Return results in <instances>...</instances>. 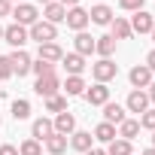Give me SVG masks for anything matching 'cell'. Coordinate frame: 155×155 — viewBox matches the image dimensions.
Wrapping results in <instances>:
<instances>
[{
    "mask_svg": "<svg viewBox=\"0 0 155 155\" xmlns=\"http://www.w3.org/2000/svg\"><path fill=\"white\" fill-rule=\"evenodd\" d=\"M12 18H15V25L31 28V25L40 21V9H37L34 3H15V6H12Z\"/></svg>",
    "mask_w": 155,
    "mask_h": 155,
    "instance_id": "6da1fadb",
    "label": "cell"
},
{
    "mask_svg": "<svg viewBox=\"0 0 155 155\" xmlns=\"http://www.w3.org/2000/svg\"><path fill=\"white\" fill-rule=\"evenodd\" d=\"M28 37H31V40H37L40 46H43V43H55V40H58V28H55V25H49V21H37V25H31V28H28Z\"/></svg>",
    "mask_w": 155,
    "mask_h": 155,
    "instance_id": "7a4b0ae2",
    "label": "cell"
},
{
    "mask_svg": "<svg viewBox=\"0 0 155 155\" xmlns=\"http://www.w3.org/2000/svg\"><path fill=\"white\" fill-rule=\"evenodd\" d=\"M116 73H119V64H113V58H101L97 64H91V76H94V82H110L116 79Z\"/></svg>",
    "mask_w": 155,
    "mask_h": 155,
    "instance_id": "3957f363",
    "label": "cell"
},
{
    "mask_svg": "<svg viewBox=\"0 0 155 155\" xmlns=\"http://www.w3.org/2000/svg\"><path fill=\"white\" fill-rule=\"evenodd\" d=\"M31 37H28V28H21V25H9V28H3V43H9L12 49H25V43H28Z\"/></svg>",
    "mask_w": 155,
    "mask_h": 155,
    "instance_id": "277c9868",
    "label": "cell"
},
{
    "mask_svg": "<svg viewBox=\"0 0 155 155\" xmlns=\"http://www.w3.org/2000/svg\"><path fill=\"white\" fill-rule=\"evenodd\" d=\"M9 64H12V73H18V76H28L31 73V55L25 52V49H12V55H9Z\"/></svg>",
    "mask_w": 155,
    "mask_h": 155,
    "instance_id": "5b68a950",
    "label": "cell"
},
{
    "mask_svg": "<svg viewBox=\"0 0 155 155\" xmlns=\"http://www.w3.org/2000/svg\"><path fill=\"white\" fill-rule=\"evenodd\" d=\"M85 101H88L91 107H104V104H110V88H107L104 82H94V85L85 88Z\"/></svg>",
    "mask_w": 155,
    "mask_h": 155,
    "instance_id": "8992f818",
    "label": "cell"
},
{
    "mask_svg": "<svg viewBox=\"0 0 155 155\" xmlns=\"http://www.w3.org/2000/svg\"><path fill=\"white\" fill-rule=\"evenodd\" d=\"M67 28H73L76 34L79 31H85L88 28V9H82V6H73V9H67Z\"/></svg>",
    "mask_w": 155,
    "mask_h": 155,
    "instance_id": "52a82bcc",
    "label": "cell"
},
{
    "mask_svg": "<svg viewBox=\"0 0 155 155\" xmlns=\"http://www.w3.org/2000/svg\"><path fill=\"white\" fill-rule=\"evenodd\" d=\"M128 79H131L134 88H149V85H152V70H149L146 64H137V67H131Z\"/></svg>",
    "mask_w": 155,
    "mask_h": 155,
    "instance_id": "ba28073f",
    "label": "cell"
},
{
    "mask_svg": "<svg viewBox=\"0 0 155 155\" xmlns=\"http://www.w3.org/2000/svg\"><path fill=\"white\" fill-rule=\"evenodd\" d=\"M152 28H155V18H152L146 9H137L134 18H131V31H134V34H152Z\"/></svg>",
    "mask_w": 155,
    "mask_h": 155,
    "instance_id": "9c48e42d",
    "label": "cell"
},
{
    "mask_svg": "<svg viewBox=\"0 0 155 155\" xmlns=\"http://www.w3.org/2000/svg\"><path fill=\"white\" fill-rule=\"evenodd\" d=\"M58 88H61V82H58V76H43V79H37V85H34V91L40 94V97H55L58 94Z\"/></svg>",
    "mask_w": 155,
    "mask_h": 155,
    "instance_id": "30bf717a",
    "label": "cell"
},
{
    "mask_svg": "<svg viewBox=\"0 0 155 155\" xmlns=\"http://www.w3.org/2000/svg\"><path fill=\"white\" fill-rule=\"evenodd\" d=\"M125 107H128L131 113H140V116H143V113L149 110V94L140 91V88H134V91L128 94V104H125Z\"/></svg>",
    "mask_w": 155,
    "mask_h": 155,
    "instance_id": "8fae6325",
    "label": "cell"
},
{
    "mask_svg": "<svg viewBox=\"0 0 155 155\" xmlns=\"http://www.w3.org/2000/svg\"><path fill=\"white\" fill-rule=\"evenodd\" d=\"M52 125H55V134H64V137L76 131V119H73V113H70V110H64V113H58Z\"/></svg>",
    "mask_w": 155,
    "mask_h": 155,
    "instance_id": "7c38bea8",
    "label": "cell"
},
{
    "mask_svg": "<svg viewBox=\"0 0 155 155\" xmlns=\"http://www.w3.org/2000/svg\"><path fill=\"white\" fill-rule=\"evenodd\" d=\"M61 64H64V70H67L70 76H82V70H85V58L76 55V52H67V55L61 58Z\"/></svg>",
    "mask_w": 155,
    "mask_h": 155,
    "instance_id": "4fadbf2b",
    "label": "cell"
},
{
    "mask_svg": "<svg viewBox=\"0 0 155 155\" xmlns=\"http://www.w3.org/2000/svg\"><path fill=\"white\" fill-rule=\"evenodd\" d=\"M52 134H55L52 119H37V122H34V128H31V137H34V140H40V143H46Z\"/></svg>",
    "mask_w": 155,
    "mask_h": 155,
    "instance_id": "5bb4252c",
    "label": "cell"
},
{
    "mask_svg": "<svg viewBox=\"0 0 155 155\" xmlns=\"http://www.w3.org/2000/svg\"><path fill=\"white\" fill-rule=\"evenodd\" d=\"M116 18V12L107 6V3H97V6H91V12H88V21H94V25H110Z\"/></svg>",
    "mask_w": 155,
    "mask_h": 155,
    "instance_id": "9a60e30c",
    "label": "cell"
},
{
    "mask_svg": "<svg viewBox=\"0 0 155 155\" xmlns=\"http://www.w3.org/2000/svg\"><path fill=\"white\" fill-rule=\"evenodd\" d=\"M91 143H94V137H91L88 131H73V134H70V146H73L76 152H88V149H94Z\"/></svg>",
    "mask_w": 155,
    "mask_h": 155,
    "instance_id": "2e32d148",
    "label": "cell"
},
{
    "mask_svg": "<svg viewBox=\"0 0 155 155\" xmlns=\"http://www.w3.org/2000/svg\"><path fill=\"white\" fill-rule=\"evenodd\" d=\"M110 28H113V34H110L113 40H128V37L134 34V31H131V21H128V18H122V15H116V18L110 21Z\"/></svg>",
    "mask_w": 155,
    "mask_h": 155,
    "instance_id": "e0dca14e",
    "label": "cell"
},
{
    "mask_svg": "<svg viewBox=\"0 0 155 155\" xmlns=\"http://www.w3.org/2000/svg\"><path fill=\"white\" fill-rule=\"evenodd\" d=\"M37 55H40V61H49V64H55V61H61V58H64V49H61L58 43H43Z\"/></svg>",
    "mask_w": 155,
    "mask_h": 155,
    "instance_id": "ac0fdd59",
    "label": "cell"
},
{
    "mask_svg": "<svg viewBox=\"0 0 155 155\" xmlns=\"http://www.w3.org/2000/svg\"><path fill=\"white\" fill-rule=\"evenodd\" d=\"M73 46H76V55H91L94 52V37L91 34H85V31H79V34H76V40H73Z\"/></svg>",
    "mask_w": 155,
    "mask_h": 155,
    "instance_id": "d6986e66",
    "label": "cell"
},
{
    "mask_svg": "<svg viewBox=\"0 0 155 155\" xmlns=\"http://www.w3.org/2000/svg\"><path fill=\"white\" fill-rule=\"evenodd\" d=\"M43 15H46V21H49V25H58V21H64V18H67V9L55 0V3H46V6H43Z\"/></svg>",
    "mask_w": 155,
    "mask_h": 155,
    "instance_id": "ffe728a7",
    "label": "cell"
},
{
    "mask_svg": "<svg viewBox=\"0 0 155 155\" xmlns=\"http://www.w3.org/2000/svg\"><path fill=\"white\" fill-rule=\"evenodd\" d=\"M85 79L82 76H67V82H64V91H67V97H79V94H85Z\"/></svg>",
    "mask_w": 155,
    "mask_h": 155,
    "instance_id": "44dd1931",
    "label": "cell"
},
{
    "mask_svg": "<svg viewBox=\"0 0 155 155\" xmlns=\"http://www.w3.org/2000/svg\"><path fill=\"white\" fill-rule=\"evenodd\" d=\"M94 52H97L101 58H110V55L116 52V40H113L110 34H104V37H94Z\"/></svg>",
    "mask_w": 155,
    "mask_h": 155,
    "instance_id": "7402d4cb",
    "label": "cell"
},
{
    "mask_svg": "<svg viewBox=\"0 0 155 155\" xmlns=\"http://www.w3.org/2000/svg\"><path fill=\"white\" fill-rule=\"evenodd\" d=\"M104 122L122 125V122H125V107H119V104H104Z\"/></svg>",
    "mask_w": 155,
    "mask_h": 155,
    "instance_id": "603a6c76",
    "label": "cell"
},
{
    "mask_svg": "<svg viewBox=\"0 0 155 155\" xmlns=\"http://www.w3.org/2000/svg\"><path fill=\"white\" fill-rule=\"evenodd\" d=\"M140 134V122L137 119H125L122 125H119V137L122 140H128V143H134V137Z\"/></svg>",
    "mask_w": 155,
    "mask_h": 155,
    "instance_id": "cb8c5ba5",
    "label": "cell"
},
{
    "mask_svg": "<svg viewBox=\"0 0 155 155\" xmlns=\"http://www.w3.org/2000/svg\"><path fill=\"white\" fill-rule=\"evenodd\" d=\"M119 134H116V125H110V122H101L97 128H94V140H101V143H113Z\"/></svg>",
    "mask_w": 155,
    "mask_h": 155,
    "instance_id": "d4e9b609",
    "label": "cell"
},
{
    "mask_svg": "<svg viewBox=\"0 0 155 155\" xmlns=\"http://www.w3.org/2000/svg\"><path fill=\"white\" fill-rule=\"evenodd\" d=\"M46 149H49V155H61V152H67V137H64V134H52V137L46 140Z\"/></svg>",
    "mask_w": 155,
    "mask_h": 155,
    "instance_id": "484cf974",
    "label": "cell"
},
{
    "mask_svg": "<svg viewBox=\"0 0 155 155\" xmlns=\"http://www.w3.org/2000/svg\"><path fill=\"white\" fill-rule=\"evenodd\" d=\"M131 152H134V146L128 140H122V137H116L113 143H107V155H131Z\"/></svg>",
    "mask_w": 155,
    "mask_h": 155,
    "instance_id": "4316f807",
    "label": "cell"
},
{
    "mask_svg": "<svg viewBox=\"0 0 155 155\" xmlns=\"http://www.w3.org/2000/svg\"><path fill=\"white\" fill-rule=\"evenodd\" d=\"M31 73H37V79H43V76H58V73H55V64H49V61H40V58L31 64Z\"/></svg>",
    "mask_w": 155,
    "mask_h": 155,
    "instance_id": "83f0119b",
    "label": "cell"
},
{
    "mask_svg": "<svg viewBox=\"0 0 155 155\" xmlns=\"http://www.w3.org/2000/svg\"><path fill=\"white\" fill-rule=\"evenodd\" d=\"M28 116H31V101H25V97L12 101V119L21 122V119H28Z\"/></svg>",
    "mask_w": 155,
    "mask_h": 155,
    "instance_id": "f1b7e54d",
    "label": "cell"
},
{
    "mask_svg": "<svg viewBox=\"0 0 155 155\" xmlns=\"http://www.w3.org/2000/svg\"><path fill=\"white\" fill-rule=\"evenodd\" d=\"M18 155H43V143L31 137V140H25V143L18 146Z\"/></svg>",
    "mask_w": 155,
    "mask_h": 155,
    "instance_id": "f546056e",
    "label": "cell"
},
{
    "mask_svg": "<svg viewBox=\"0 0 155 155\" xmlns=\"http://www.w3.org/2000/svg\"><path fill=\"white\" fill-rule=\"evenodd\" d=\"M46 110H49V113H64V110H67V101H64L61 94H55V97L46 101Z\"/></svg>",
    "mask_w": 155,
    "mask_h": 155,
    "instance_id": "4dcf8cb0",
    "label": "cell"
},
{
    "mask_svg": "<svg viewBox=\"0 0 155 155\" xmlns=\"http://www.w3.org/2000/svg\"><path fill=\"white\" fill-rule=\"evenodd\" d=\"M140 128H146V131H155V110H146V113L140 116Z\"/></svg>",
    "mask_w": 155,
    "mask_h": 155,
    "instance_id": "1f68e13d",
    "label": "cell"
},
{
    "mask_svg": "<svg viewBox=\"0 0 155 155\" xmlns=\"http://www.w3.org/2000/svg\"><path fill=\"white\" fill-rule=\"evenodd\" d=\"M12 76V64H9V55H0V79H9Z\"/></svg>",
    "mask_w": 155,
    "mask_h": 155,
    "instance_id": "d6a6232c",
    "label": "cell"
},
{
    "mask_svg": "<svg viewBox=\"0 0 155 155\" xmlns=\"http://www.w3.org/2000/svg\"><path fill=\"white\" fill-rule=\"evenodd\" d=\"M119 6L128 12H137V9H143V0H119Z\"/></svg>",
    "mask_w": 155,
    "mask_h": 155,
    "instance_id": "836d02e7",
    "label": "cell"
},
{
    "mask_svg": "<svg viewBox=\"0 0 155 155\" xmlns=\"http://www.w3.org/2000/svg\"><path fill=\"white\" fill-rule=\"evenodd\" d=\"M0 15H12V3L9 0H0Z\"/></svg>",
    "mask_w": 155,
    "mask_h": 155,
    "instance_id": "e575fe53",
    "label": "cell"
},
{
    "mask_svg": "<svg viewBox=\"0 0 155 155\" xmlns=\"http://www.w3.org/2000/svg\"><path fill=\"white\" fill-rule=\"evenodd\" d=\"M0 155H18V149H15V146H9V143H6V146H0Z\"/></svg>",
    "mask_w": 155,
    "mask_h": 155,
    "instance_id": "d590c367",
    "label": "cell"
},
{
    "mask_svg": "<svg viewBox=\"0 0 155 155\" xmlns=\"http://www.w3.org/2000/svg\"><path fill=\"white\" fill-rule=\"evenodd\" d=\"M146 67H149V70H152V73H155V49H152V52H149V55H146Z\"/></svg>",
    "mask_w": 155,
    "mask_h": 155,
    "instance_id": "8d00e7d4",
    "label": "cell"
},
{
    "mask_svg": "<svg viewBox=\"0 0 155 155\" xmlns=\"http://www.w3.org/2000/svg\"><path fill=\"white\" fill-rule=\"evenodd\" d=\"M58 3H61L64 9H73V6H79V0H58Z\"/></svg>",
    "mask_w": 155,
    "mask_h": 155,
    "instance_id": "74e56055",
    "label": "cell"
},
{
    "mask_svg": "<svg viewBox=\"0 0 155 155\" xmlns=\"http://www.w3.org/2000/svg\"><path fill=\"white\" fill-rule=\"evenodd\" d=\"M146 94H149V104H155V82L149 85V91H146Z\"/></svg>",
    "mask_w": 155,
    "mask_h": 155,
    "instance_id": "f35d334b",
    "label": "cell"
},
{
    "mask_svg": "<svg viewBox=\"0 0 155 155\" xmlns=\"http://www.w3.org/2000/svg\"><path fill=\"white\" fill-rule=\"evenodd\" d=\"M85 155H107V149H88Z\"/></svg>",
    "mask_w": 155,
    "mask_h": 155,
    "instance_id": "ab89813d",
    "label": "cell"
},
{
    "mask_svg": "<svg viewBox=\"0 0 155 155\" xmlns=\"http://www.w3.org/2000/svg\"><path fill=\"white\" fill-rule=\"evenodd\" d=\"M140 155H155V149H143V152H140Z\"/></svg>",
    "mask_w": 155,
    "mask_h": 155,
    "instance_id": "60d3db41",
    "label": "cell"
},
{
    "mask_svg": "<svg viewBox=\"0 0 155 155\" xmlns=\"http://www.w3.org/2000/svg\"><path fill=\"white\" fill-rule=\"evenodd\" d=\"M37 3H43V6H46V3H55V0H37Z\"/></svg>",
    "mask_w": 155,
    "mask_h": 155,
    "instance_id": "b9f144b4",
    "label": "cell"
},
{
    "mask_svg": "<svg viewBox=\"0 0 155 155\" xmlns=\"http://www.w3.org/2000/svg\"><path fill=\"white\" fill-rule=\"evenodd\" d=\"M0 43H3V25H0Z\"/></svg>",
    "mask_w": 155,
    "mask_h": 155,
    "instance_id": "7bdbcfd3",
    "label": "cell"
},
{
    "mask_svg": "<svg viewBox=\"0 0 155 155\" xmlns=\"http://www.w3.org/2000/svg\"><path fill=\"white\" fill-rule=\"evenodd\" d=\"M152 149H155V131H152Z\"/></svg>",
    "mask_w": 155,
    "mask_h": 155,
    "instance_id": "ee69618b",
    "label": "cell"
},
{
    "mask_svg": "<svg viewBox=\"0 0 155 155\" xmlns=\"http://www.w3.org/2000/svg\"><path fill=\"white\" fill-rule=\"evenodd\" d=\"M9 3H25V0H9Z\"/></svg>",
    "mask_w": 155,
    "mask_h": 155,
    "instance_id": "f6af8a7d",
    "label": "cell"
},
{
    "mask_svg": "<svg viewBox=\"0 0 155 155\" xmlns=\"http://www.w3.org/2000/svg\"><path fill=\"white\" fill-rule=\"evenodd\" d=\"M152 43H155V28H152Z\"/></svg>",
    "mask_w": 155,
    "mask_h": 155,
    "instance_id": "bcb514c9",
    "label": "cell"
},
{
    "mask_svg": "<svg viewBox=\"0 0 155 155\" xmlns=\"http://www.w3.org/2000/svg\"><path fill=\"white\" fill-rule=\"evenodd\" d=\"M0 125H3V119H0Z\"/></svg>",
    "mask_w": 155,
    "mask_h": 155,
    "instance_id": "7dc6e473",
    "label": "cell"
}]
</instances>
